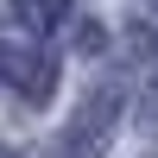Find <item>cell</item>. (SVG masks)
Returning a JSON list of instances; mask_svg holds the SVG:
<instances>
[{
	"mask_svg": "<svg viewBox=\"0 0 158 158\" xmlns=\"http://www.w3.org/2000/svg\"><path fill=\"white\" fill-rule=\"evenodd\" d=\"M0 82L19 101H51L57 95V57H51L44 44H13V38H0Z\"/></svg>",
	"mask_w": 158,
	"mask_h": 158,
	"instance_id": "7a4b0ae2",
	"label": "cell"
},
{
	"mask_svg": "<svg viewBox=\"0 0 158 158\" xmlns=\"http://www.w3.org/2000/svg\"><path fill=\"white\" fill-rule=\"evenodd\" d=\"M114 127H120V89L101 82V89L82 95V108H76L70 127L57 133V152H63V158H101L108 139H114Z\"/></svg>",
	"mask_w": 158,
	"mask_h": 158,
	"instance_id": "6da1fadb",
	"label": "cell"
},
{
	"mask_svg": "<svg viewBox=\"0 0 158 158\" xmlns=\"http://www.w3.org/2000/svg\"><path fill=\"white\" fill-rule=\"evenodd\" d=\"M139 127H146V133H158V76L139 89Z\"/></svg>",
	"mask_w": 158,
	"mask_h": 158,
	"instance_id": "277c9868",
	"label": "cell"
},
{
	"mask_svg": "<svg viewBox=\"0 0 158 158\" xmlns=\"http://www.w3.org/2000/svg\"><path fill=\"white\" fill-rule=\"evenodd\" d=\"M13 13H19V25H25V32H38V38H44V32H57V25L70 19V0H13Z\"/></svg>",
	"mask_w": 158,
	"mask_h": 158,
	"instance_id": "3957f363",
	"label": "cell"
},
{
	"mask_svg": "<svg viewBox=\"0 0 158 158\" xmlns=\"http://www.w3.org/2000/svg\"><path fill=\"white\" fill-rule=\"evenodd\" d=\"M152 6H158V0H152Z\"/></svg>",
	"mask_w": 158,
	"mask_h": 158,
	"instance_id": "5b68a950",
	"label": "cell"
}]
</instances>
